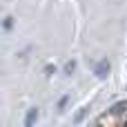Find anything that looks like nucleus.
I'll list each match as a JSON object with an SVG mask.
<instances>
[{"instance_id":"nucleus-1","label":"nucleus","mask_w":127,"mask_h":127,"mask_svg":"<svg viewBox=\"0 0 127 127\" xmlns=\"http://www.w3.org/2000/svg\"><path fill=\"white\" fill-rule=\"evenodd\" d=\"M94 71H96V76H98V78H105V76L109 74V63H107V60H100V63L96 65V69H94Z\"/></svg>"},{"instance_id":"nucleus-2","label":"nucleus","mask_w":127,"mask_h":127,"mask_svg":"<svg viewBox=\"0 0 127 127\" xmlns=\"http://www.w3.org/2000/svg\"><path fill=\"white\" fill-rule=\"evenodd\" d=\"M36 121H38V109L33 107V109H29V114H27V118H25V127H31Z\"/></svg>"},{"instance_id":"nucleus-3","label":"nucleus","mask_w":127,"mask_h":127,"mask_svg":"<svg viewBox=\"0 0 127 127\" xmlns=\"http://www.w3.org/2000/svg\"><path fill=\"white\" fill-rule=\"evenodd\" d=\"M11 27H13V18H11V16H7V18H4V29L9 31Z\"/></svg>"},{"instance_id":"nucleus-4","label":"nucleus","mask_w":127,"mask_h":127,"mask_svg":"<svg viewBox=\"0 0 127 127\" xmlns=\"http://www.w3.org/2000/svg\"><path fill=\"white\" fill-rule=\"evenodd\" d=\"M74 69H76V63H74V60H71V63H67V65H65V74H71V71H74Z\"/></svg>"},{"instance_id":"nucleus-5","label":"nucleus","mask_w":127,"mask_h":127,"mask_svg":"<svg viewBox=\"0 0 127 127\" xmlns=\"http://www.w3.org/2000/svg\"><path fill=\"white\" fill-rule=\"evenodd\" d=\"M67 100H69V96H63V98H60V103H58V107H60V109H63V107H65V105H67Z\"/></svg>"},{"instance_id":"nucleus-6","label":"nucleus","mask_w":127,"mask_h":127,"mask_svg":"<svg viewBox=\"0 0 127 127\" xmlns=\"http://www.w3.org/2000/svg\"><path fill=\"white\" fill-rule=\"evenodd\" d=\"M45 71H47V74H54V71H56V67H51V65H47V67H45Z\"/></svg>"}]
</instances>
